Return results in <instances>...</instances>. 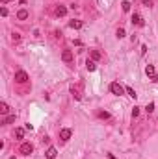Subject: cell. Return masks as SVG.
Wrapping results in <instances>:
<instances>
[{
  "instance_id": "6da1fadb",
  "label": "cell",
  "mask_w": 158,
  "mask_h": 159,
  "mask_svg": "<svg viewBox=\"0 0 158 159\" xmlns=\"http://www.w3.org/2000/svg\"><path fill=\"white\" fill-rule=\"evenodd\" d=\"M110 91H112V94H115V96H121L123 93H125V87H123L121 83H117V81H112V83H110Z\"/></svg>"
},
{
  "instance_id": "7a4b0ae2",
  "label": "cell",
  "mask_w": 158,
  "mask_h": 159,
  "mask_svg": "<svg viewBox=\"0 0 158 159\" xmlns=\"http://www.w3.org/2000/svg\"><path fill=\"white\" fill-rule=\"evenodd\" d=\"M33 152V146H32V142H23L19 146V154H23V155H30Z\"/></svg>"
},
{
  "instance_id": "3957f363",
  "label": "cell",
  "mask_w": 158,
  "mask_h": 159,
  "mask_svg": "<svg viewBox=\"0 0 158 159\" xmlns=\"http://www.w3.org/2000/svg\"><path fill=\"white\" fill-rule=\"evenodd\" d=\"M71 135H73V130H69V128H63V130H60V139L63 141V142H67L71 139Z\"/></svg>"
},
{
  "instance_id": "277c9868",
  "label": "cell",
  "mask_w": 158,
  "mask_h": 159,
  "mask_svg": "<svg viewBox=\"0 0 158 159\" xmlns=\"http://www.w3.org/2000/svg\"><path fill=\"white\" fill-rule=\"evenodd\" d=\"M15 81H17V83H26V81H28V74H26L24 71L15 72Z\"/></svg>"
},
{
  "instance_id": "5b68a950",
  "label": "cell",
  "mask_w": 158,
  "mask_h": 159,
  "mask_svg": "<svg viewBox=\"0 0 158 159\" xmlns=\"http://www.w3.org/2000/svg\"><path fill=\"white\" fill-rule=\"evenodd\" d=\"M61 59L65 61V63H73V59H74V54L71 50H63L61 52Z\"/></svg>"
},
{
  "instance_id": "8992f818",
  "label": "cell",
  "mask_w": 158,
  "mask_h": 159,
  "mask_svg": "<svg viewBox=\"0 0 158 159\" xmlns=\"http://www.w3.org/2000/svg\"><path fill=\"white\" fill-rule=\"evenodd\" d=\"M54 15H56V17H65L67 15V8H65V6H58L56 11H54Z\"/></svg>"
},
{
  "instance_id": "52a82bcc",
  "label": "cell",
  "mask_w": 158,
  "mask_h": 159,
  "mask_svg": "<svg viewBox=\"0 0 158 159\" xmlns=\"http://www.w3.org/2000/svg\"><path fill=\"white\" fill-rule=\"evenodd\" d=\"M28 17H30V13L26 11V9H19L17 11V20H26Z\"/></svg>"
},
{
  "instance_id": "ba28073f",
  "label": "cell",
  "mask_w": 158,
  "mask_h": 159,
  "mask_svg": "<svg viewBox=\"0 0 158 159\" xmlns=\"http://www.w3.org/2000/svg\"><path fill=\"white\" fill-rule=\"evenodd\" d=\"M145 74L151 76V80H153L154 76H156V68H154V65H147V67H145Z\"/></svg>"
},
{
  "instance_id": "9c48e42d",
  "label": "cell",
  "mask_w": 158,
  "mask_h": 159,
  "mask_svg": "<svg viewBox=\"0 0 158 159\" xmlns=\"http://www.w3.org/2000/svg\"><path fill=\"white\" fill-rule=\"evenodd\" d=\"M56 155H58V150L54 146H50L49 150H47V159H56Z\"/></svg>"
},
{
  "instance_id": "30bf717a",
  "label": "cell",
  "mask_w": 158,
  "mask_h": 159,
  "mask_svg": "<svg viewBox=\"0 0 158 159\" xmlns=\"http://www.w3.org/2000/svg\"><path fill=\"white\" fill-rule=\"evenodd\" d=\"M132 24H136V26H143L145 22H143V19L138 15V13H134V15H132Z\"/></svg>"
},
{
  "instance_id": "8fae6325",
  "label": "cell",
  "mask_w": 158,
  "mask_h": 159,
  "mask_svg": "<svg viewBox=\"0 0 158 159\" xmlns=\"http://www.w3.org/2000/svg\"><path fill=\"white\" fill-rule=\"evenodd\" d=\"M86 68H87L89 72H93L95 68H97V63H95L93 59H87V61H86Z\"/></svg>"
},
{
  "instance_id": "7c38bea8",
  "label": "cell",
  "mask_w": 158,
  "mask_h": 159,
  "mask_svg": "<svg viewBox=\"0 0 158 159\" xmlns=\"http://www.w3.org/2000/svg\"><path fill=\"white\" fill-rule=\"evenodd\" d=\"M89 56H91V59H93V61H99V59L102 58V54H100L99 50H89Z\"/></svg>"
},
{
  "instance_id": "4fadbf2b",
  "label": "cell",
  "mask_w": 158,
  "mask_h": 159,
  "mask_svg": "<svg viewBox=\"0 0 158 159\" xmlns=\"http://www.w3.org/2000/svg\"><path fill=\"white\" fill-rule=\"evenodd\" d=\"M69 28H73V30H80V28H82V20H71V22H69Z\"/></svg>"
},
{
  "instance_id": "5bb4252c",
  "label": "cell",
  "mask_w": 158,
  "mask_h": 159,
  "mask_svg": "<svg viewBox=\"0 0 158 159\" xmlns=\"http://www.w3.org/2000/svg\"><path fill=\"white\" fill-rule=\"evenodd\" d=\"M13 135L17 137V141H23V139H24V130H23V128H17V130H15V133H13Z\"/></svg>"
},
{
  "instance_id": "9a60e30c",
  "label": "cell",
  "mask_w": 158,
  "mask_h": 159,
  "mask_svg": "<svg viewBox=\"0 0 158 159\" xmlns=\"http://www.w3.org/2000/svg\"><path fill=\"white\" fill-rule=\"evenodd\" d=\"M8 111H9V106L6 102H2L0 104V115H8Z\"/></svg>"
},
{
  "instance_id": "2e32d148",
  "label": "cell",
  "mask_w": 158,
  "mask_h": 159,
  "mask_svg": "<svg viewBox=\"0 0 158 159\" xmlns=\"http://www.w3.org/2000/svg\"><path fill=\"white\" fill-rule=\"evenodd\" d=\"M121 8H123V11H130V2H128V0H123V4H121Z\"/></svg>"
},
{
  "instance_id": "e0dca14e",
  "label": "cell",
  "mask_w": 158,
  "mask_h": 159,
  "mask_svg": "<svg viewBox=\"0 0 158 159\" xmlns=\"http://www.w3.org/2000/svg\"><path fill=\"white\" fill-rule=\"evenodd\" d=\"M125 91L128 93V96H132V98H136V96H138V94H136V91H134L132 87H125Z\"/></svg>"
},
{
  "instance_id": "ac0fdd59",
  "label": "cell",
  "mask_w": 158,
  "mask_h": 159,
  "mask_svg": "<svg viewBox=\"0 0 158 159\" xmlns=\"http://www.w3.org/2000/svg\"><path fill=\"white\" fill-rule=\"evenodd\" d=\"M97 117H99V119H110V113L108 111H99Z\"/></svg>"
},
{
  "instance_id": "d6986e66",
  "label": "cell",
  "mask_w": 158,
  "mask_h": 159,
  "mask_svg": "<svg viewBox=\"0 0 158 159\" xmlns=\"http://www.w3.org/2000/svg\"><path fill=\"white\" fill-rule=\"evenodd\" d=\"M71 93H73V96H74V98H76V100H80V98H82V96H80V93H78V89L71 87Z\"/></svg>"
},
{
  "instance_id": "ffe728a7",
  "label": "cell",
  "mask_w": 158,
  "mask_h": 159,
  "mask_svg": "<svg viewBox=\"0 0 158 159\" xmlns=\"http://www.w3.org/2000/svg\"><path fill=\"white\" fill-rule=\"evenodd\" d=\"M13 120H15V115H11V117H6V119H4V122H2V124H11Z\"/></svg>"
},
{
  "instance_id": "44dd1931",
  "label": "cell",
  "mask_w": 158,
  "mask_h": 159,
  "mask_svg": "<svg viewBox=\"0 0 158 159\" xmlns=\"http://www.w3.org/2000/svg\"><path fill=\"white\" fill-rule=\"evenodd\" d=\"M145 111H147V113H153V111H154V104H153V102H151V104H147Z\"/></svg>"
},
{
  "instance_id": "7402d4cb",
  "label": "cell",
  "mask_w": 158,
  "mask_h": 159,
  "mask_svg": "<svg viewBox=\"0 0 158 159\" xmlns=\"http://www.w3.org/2000/svg\"><path fill=\"white\" fill-rule=\"evenodd\" d=\"M13 43H19V41H20V33H17V32H13Z\"/></svg>"
},
{
  "instance_id": "603a6c76",
  "label": "cell",
  "mask_w": 158,
  "mask_h": 159,
  "mask_svg": "<svg viewBox=\"0 0 158 159\" xmlns=\"http://www.w3.org/2000/svg\"><path fill=\"white\" fill-rule=\"evenodd\" d=\"M138 115H140V107H138V106H134V109H132V117L136 119Z\"/></svg>"
},
{
  "instance_id": "cb8c5ba5",
  "label": "cell",
  "mask_w": 158,
  "mask_h": 159,
  "mask_svg": "<svg viewBox=\"0 0 158 159\" xmlns=\"http://www.w3.org/2000/svg\"><path fill=\"white\" fill-rule=\"evenodd\" d=\"M123 37H125V30L119 28V30H117V39H123Z\"/></svg>"
},
{
  "instance_id": "d4e9b609",
  "label": "cell",
  "mask_w": 158,
  "mask_h": 159,
  "mask_svg": "<svg viewBox=\"0 0 158 159\" xmlns=\"http://www.w3.org/2000/svg\"><path fill=\"white\" fill-rule=\"evenodd\" d=\"M143 6H147V8H151V6H153V0H143Z\"/></svg>"
},
{
  "instance_id": "484cf974",
  "label": "cell",
  "mask_w": 158,
  "mask_h": 159,
  "mask_svg": "<svg viewBox=\"0 0 158 159\" xmlns=\"http://www.w3.org/2000/svg\"><path fill=\"white\" fill-rule=\"evenodd\" d=\"M0 15H2V17H6V15H8V9H6V8H2V9H0Z\"/></svg>"
},
{
  "instance_id": "4316f807",
  "label": "cell",
  "mask_w": 158,
  "mask_h": 159,
  "mask_svg": "<svg viewBox=\"0 0 158 159\" xmlns=\"http://www.w3.org/2000/svg\"><path fill=\"white\" fill-rule=\"evenodd\" d=\"M24 130H30V131H32V130H33V126H32V124L28 122V124H24Z\"/></svg>"
},
{
  "instance_id": "83f0119b",
  "label": "cell",
  "mask_w": 158,
  "mask_h": 159,
  "mask_svg": "<svg viewBox=\"0 0 158 159\" xmlns=\"http://www.w3.org/2000/svg\"><path fill=\"white\" fill-rule=\"evenodd\" d=\"M108 157H110V159H117V157H115L114 154H108Z\"/></svg>"
},
{
  "instance_id": "f1b7e54d",
  "label": "cell",
  "mask_w": 158,
  "mask_h": 159,
  "mask_svg": "<svg viewBox=\"0 0 158 159\" xmlns=\"http://www.w3.org/2000/svg\"><path fill=\"white\" fill-rule=\"evenodd\" d=\"M0 2H2V4H8V2H9V0H0Z\"/></svg>"
}]
</instances>
